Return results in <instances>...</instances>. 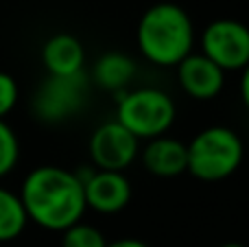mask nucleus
Returning a JSON list of instances; mask_svg holds the SVG:
<instances>
[{
    "label": "nucleus",
    "instance_id": "nucleus-7",
    "mask_svg": "<svg viewBox=\"0 0 249 247\" xmlns=\"http://www.w3.org/2000/svg\"><path fill=\"white\" fill-rule=\"evenodd\" d=\"M90 160L96 171H118L123 173L127 166L136 162L140 153V140L118 121H107L94 129L90 136Z\"/></svg>",
    "mask_w": 249,
    "mask_h": 247
},
{
    "label": "nucleus",
    "instance_id": "nucleus-18",
    "mask_svg": "<svg viewBox=\"0 0 249 247\" xmlns=\"http://www.w3.org/2000/svg\"><path fill=\"white\" fill-rule=\"evenodd\" d=\"M105 247H151V245H146L144 241H140V239H118V241L107 243Z\"/></svg>",
    "mask_w": 249,
    "mask_h": 247
},
{
    "label": "nucleus",
    "instance_id": "nucleus-9",
    "mask_svg": "<svg viewBox=\"0 0 249 247\" xmlns=\"http://www.w3.org/2000/svg\"><path fill=\"white\" fill-rule=\"evenodd\" d=\"M181 90L197 101H210L221 94L225 86V72L201 53H190L175 66Z\"/></svg>",
    "mask_w": 249,
    "mask_h": 247
},
{
    "label": "nucleus",
    "instance_id": "nucleus-10",
    "mask_svg": "<svg viewBox=\"0 0 249 247\" xmlns=\"http://www.w3.org/2000/svg\"><path fill=\"white\" fill-rule=\"evenodd\" d=\"M138 156H140L144 169L160 179L179 177L188 169L186 144L177 138H171V136H160V138L146 140L144 149Z\"/></svg>",
    "mask_w": 249,
    "mask_h": 247
},
{
    "label": "nucleus",
    "instance_id": "nucleus-6",
    "mask_svg": "<svg viewBox=\"0 0 249 247\" xmlns=\"http://www.w3.org/2000/svg\"><path fill=\"white\" fill-rule=\"evenodd\" d=\"M201 55L223 72L243 70L249 64V26L232 18H219L203 29Z\"/></svg>",
    "mask_w": 249,
    "mask_h": 247
},
{
    "label": "nucleus",
    "instance_id": "nucleus-5",
    "mask_svg": "<svg viewBox=\"0 0 249 247\" xmlns=\"http://www.w3.org/2000/svg\"><path fill=\"white\" fill-rule=\"evenodd\" d=\"M90 92V77L86 72L72 77H48L37 90L33 109L39 121L64 123L83 109Z\"/></svg>",
    "mask_w": 249,
    "mask_h": 247
},
{
    "label": "nucleus",
    "instance_id": "nucleus-16",
    "mask_svg": "<svg viewBox=\"0 0 249 247\" xmlns=\"http://www.w3.org/2000/svg\"><path fill=\"white\" fill-rule=\"evenodd\" d=\"M18 96H20V92H18L16 79L9 72L0 70V121H4V116L16 107Z\"/></svg>",
    "mask_w": 249,
    "mask_h": 247
},
{
    "label": "nucleus",
    "instance_id": "nucleus-11",
    "mask_svg": "<svg viewBox=\"0 0 249 247\" xmlns=\"http://www.w3.org/2000/svg\"><path fill=\"white\" fill-rule=\"evenodd\" d=\"M42 64L48 70V77H72L83 72V44L70 33L51 35L42 46Z\"/></svg>",
    "mask_w": 249,
    "mask_h": 247
},
{
    "label": "nucleus",
    "instance_id": "nucleus-14",
    "mask_svg": "<svg viewBox=\"0 0 249 247\" xmlns=\"http://www.w3.org/2000/svg\"><path fill=\"white\" fill-rule=\"evenodd\" d=\"M105 236L90 223H74L72 228L61 232V247H105Z\"/></svg>",
    "mask_w": 249,
    "mask_h": 247
},
{
    "label": "nucleus",
    "instance_id": "nucleus-2",
    "mask_svg": "<svg viewBox=\"0 0 249 247\" xmlns=\"http://www.w3.org/2000/svg\"><path fill=\"white\" fill-rule=\"evenodd\" d=\"M138 51L151 64L168 68L193 53L195 26L190 16L173 2H158L142 13L138 22Z\"/></svg>",
    "mask_w": 249,
    "mask_h": 247
},
{
    "label": "nucleus",
    "instance_id": "nucleus-1",
    "mask_svg": "<svg viewBox=\"0 0 249 247\" xmlns=\"http://www.w3.org/2000/svg\"><path fill=\"white\" fill-rule=\"evenodd\" d=\"M29 221L51 232H64L86 214L83 184L77 173L61 166H37L22 182L18 193Z\"/></svg>",
    "mask_w": 249,
    "mask_h": 247
},
{
    "label": "nucleus",
    "instance_id": "nucleus-12",
    "mask_svg": "<svg viewBox=\"0 0 249 247\" xmlns=\"http://www.w3.org/2000/svg\"><path fill=\"white\" fill-rule=\"evenodd\" d=\"M136 77V61L121 51H107L94 61L90 79L103 92L121 96Z\"/></svg>",
    "mask_w": 249,
    "mask_h": 247
},
{
    "label": "nucleus",
    "instance_id": "nucleus-17",
    "mask_svg": "<svg viewBox=\"0 0 249 247\" xmlns=\"http://www.w3.org/2000/svg\"><path fill=\"white\" fill-rule=\"evenodd\" d=\"M241 99H243V105L249 112V64L241 70Z\"/></svg>",
    "mask_w": 249,
    "mask_h": 247
},
{
    "label": "nucleus",
    "instance_id": "nucleus-19",
    "mask_svg": "<svg viewBox=\"0 0 249 247\" xmlns=\"http://www.w3.org/2000/svg\"><path fill=\"white\" fill-rule=\"evenodd\" d=\"M219 247H247V245H243V243H223Z\"/></svg>",
    "mask_w": 249,
    "mask_h": 247
},
{
    "label": "nucleus",
    "instance_id": "nucleus-3",
    "mask_svg": "<svg viewBox=\"0 0 249 247\" xmlns=\"http://www.w3.org/2000/svg\"><path fill=\"white\" fill-rule=\"evenodd\" d=\"M188 173L201 182H221L241 169L245 144L234 129L212 125L201 129L188 144Z\"/></svg>",
    "mask_w": 249,
    "mask_h": 247
},
{
    "label": "nucleus",
    "instance_id": "nucleus-4",
    "mask_svg": "<svg viewBox=\"0 0 249 247\" xmlns=\"http://www.w3.org/2000/svg\"><path fill=\"white\" fill-rule=\"evenodd\" d=\"M116 105V121L138 140L166 136L177 116L175 101L158 88H136L123 92Z\"/></svg>",
    "mask_w": 249,
    "mask_h": 247
},
{
    "label": "nucleus",
    "instance_id": "nucleus-15",
    "mask_svg": "<svg viewBox=\"0 0 249 247\" xmlns=\"http://www.w3.org/2000/svg\"><path fill=\"white\" fill-rule=\"evenodd\" d=\"M18 158H20V142L16 131L9 127V123L0 121V179L16 169Z\"/></svg>",
    "mask_w": 249,
    "mask_h": 247
},
{
    "label": "nucleus",
    "instance_id": "nucleus-13",
    "mask_svg": "<svg viewBox=\"0 0 249 247\" xmlns=\"http://www.w3.org/2000/svg\"><path fill=\"white\" fill-rule=\"evenodd\" d=\"M26 223L29 217L24 212L20 195L0 186V243L18 239L24 232Z\"/></svg>",
    "mask_w": 249,
    "mask_h": 247
},
{
    "label": "nucleus",
    "instance_id": "nucleus-8",
    "mask_svg": "<svg viewBox=\"0 0 249 247\" xmlns=\"http://www.w3.org/2000/svg\"><path fill=\"white\" fill-rule=\"evenodd\" d=\"M83 184L86 208L99 214H116L124 210L131 201V182L118 171H86L77 173Z\"/></svg>",
    "mask_w": 249,
    "mask_h": 247
}]
</instances>
